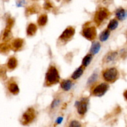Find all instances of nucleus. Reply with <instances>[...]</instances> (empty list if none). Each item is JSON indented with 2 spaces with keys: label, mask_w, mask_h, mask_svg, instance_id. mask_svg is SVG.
Listing matches in <instances>:
<instances>
[{
  "label": "nucleus",
  "mask_w": 127,
  "mask_h": 127,
  "mask_svg": "<svg viewBox=\"0 0 127 127\" xmlns=\"http://www.w3.org/2000/svg\"><path fill=\"white\" fill-rule=\"evenodd\" d=\"M37 30V27L34 24H30L27 28V35L32 36L36 33Z\"/></svg>",
  "instance_id": "15"
},
{
  "label": "nucleus",
  "mask_w": 127,
  "mask_h": 127,
  "mask_svg": "<svg viewBox=\"0 0 127 127\" xmlns=\"http://www.w3.org/2000/svg\"><path fill=\"white\" fill-rule=\"evenodd\" d=\"M98 77H99V74H98L97 72H94V73H93L91 75V76L88 78V81H87V85H91V84L95 83L97 81V80L98 79Z\"/></svg>",
  "instance_id": "17"
},
{
  "label": "nucleus",
  "mask_w": 127,
  "mask_h": 127,
  "mask_svg": "<svg viewBox=\"0 0 127 127\" xmlns=\"http://www.w3.org/2000/svg\"><path fill=\"white\" fill-rule=\"evenodd\" d=\"M48 21V17L47 15H42L38 19V24L39 26H43L47 24Z\"/></svg>",
  "instance_id": "22"
},
{
  "label": "nucleus",
  "mask_w": 127,
  "mask_h": 127,
  "mask_svg": "<svg viewBox=\"0 0 127 127\" xmlns=\"http://www.w3.org/2000/svg\"><path fill=\"white\" fill-rule=\"evenodd\" d=\"M36 117L35 111L33 108H29L23 114L21 118V124L23 125H29L35 120Z\"/></svg>",
  "instance_id": "2"
},
{
  "label": "nucleus",
  "mask_w": 127,
  "mask_h": 127,
  "mask_svg": "<svg viewBox=\"0 0 127 127\" xmlns=\"http://www.w3.org/2000/svg\"><path fill=\"white\" fill-rule=\"evenodd\" d=\"M112 0H104V2L105 3H109V2H111Z\"/></svg>",
  "instance_id": "27"
},
{
  "label": "nucleus",
  "mask_w": 127,
  "mask_h": 127,
  "mask_svg": "<svg viewBox=\"0 0 127 127\" xmlns=\"http://www.w3.org/2000/svg\"><path fill=\"white\" fill-rule=\"evenodd\" d=\"M17 65V61L14 57H11L9 58L7 62V67L10 69H14L16 68Z\"/></svg>",
  "instance_id": "20"
},
{
  "label": "nucleus",
  "mask_w": 127,
  "mask_h": 127,
  "mask_svg": "<svg viewBox=\"0 0 127 127\" xmlns=\"http://www.w3.org/2000/svg\"><path fill=\"white\" fill-rule=\"evenodd\" d=\"M63 117H58V119H57V121H56V123L58 124H61V123L62 122V121H63Z\"/></svg>",
  "instance_id": "25"
},
{
  "label": "nucleus",
  "mask_w": 127,
  "mask_h": 127,
  "mask_svg": "<svg viewBox=\"0 0 127 127\" xmlns=\"http://www.w3.org/2000/svg\"><path fill=\"white\" fill-rule=\"evenodd\" d=\"M68 127H82V125L79 121L74 120L71 122Z\"/></svg>",
  "instance_id": "24"
},
{
  "label": "nucleus",
  "mask_w": 127,
  "mask_h": 127,
  "mask_svg": "<svg viewBox=\"0 0 127 127\" xmlns=\"http://www.w3.org/2000/svg\"><path fill=\"white\" fill-rule=\"evenodd\" d=\"M8 89L10 93H12V94H17L19 92V88L16 83H10L8 86Z\"/></svg>",
  "instance_id": "16"
},
{
  "label": "nucleus",
  "mask_w": 127,
  "mask_h": 127,
  "mask_svg": "<svg viewBox=\"0 0 127 127\" xmlns=\"http://www.w3.org/2000/svg\"><path fill=\"white\" fill-rule=\"evenodd\" d=\"M75 33V30L73 27H68L64 30L60 37V38L63 41H68L71 39Z\"/></svg>",
  "instance_id": "8"
},
{
  "label": "nucleus",
  "mask_w": 127,
  "mask_h": 127,
  "mask_svg": "<svg viewBox=\"0 0 127 127\" xmlns=\"http://www.w3.org/2000/svg\"><path fill=\"white\" fill-rule=\"evenodd\" d=\"M72 87H73V83L69 79L63 80L61 83V88L64 91H69L71 89Z\"/></svg>",
  "instance_id": "12"
},
{
  "label": "nucleus",
  "mask_w": 127,
  "mask_h": 127,
  "mask_svg": "<svg viewBox=\"0 0 127 127\" xmlns=\"http://www.w3.org/2000/svg\"><path fill=\"white\" fill-rule=\"evenodd\" d=\"M119 76V71L116 68L112 67L105 69L103 73V78L108 83H113L118 79Z\"/></svg>",
  "instance_id": "3"
},
{
  "label": "nucleus",
  "mask_w": 127,
  "mask_h": 127,
  "mask_svg": "<svg viewBox=\"0 0 127 127\" xmlns=\"http://www.w3.org/2000/svg\"><path fill=\"white\" fill-rule=\"evenodd\" d=\"M59 73L55 66H51L48 69L45 76L46 82L48 85H52L58 83L60 81Z\"/></svg>",
  "instance_id": "1"
},
{
  "label": "nucleus",
  "mask_w": 127,
  "mask_h": 127,
  "mask_svg": "<svg viewBox=\"0 0 127 127\" xmlns=\"http://www.w3.org/2000/svg\"><path fill=\"white\" fill-rule=\"evenodd\" d=\"M101 48V45L99 42H93L90 48V53L93 55L99 53Z\"/></svg>",
  "instance_id": "9"
},
{
  "label": "nucleus",
  "mask_w": 127,
  "mask_h": 127,
  "mask_svg": "<svg viewBox=\"0 0 127 127\" xmlns=\"http://www.w3.org/2000/svg\"><path fill=\"white\" fill-rule=\"evenodd\" d=\"M119 26V21L117 19H112L109 22V25H108L107 29L109 31H115Z\"/></svg>",
  "instance_id": "19"
},
{
  "label": "nucleus",
  "mask_w": 127,
  "mask_h": 127,
  "mask_svg": "<svg viewBox=\"0 0 127 127\" xmlns=\"http://www.w3.org/2000/svg\"><path fill=\"white\" fill-rule=\"evenodd\" d=\"M82 34L86 39L89 40H93L96 37V29L93 26L87 27L83 29Z\"/></svg>",
  "instance_id": "7"
},
{
  "label": "nucleus",
  "mask_w": 127,
  "mask_h": 127,
  "mask_svg": "<svg viewBox=\"0 0 127 127\" xmlns=\"http://www.w3.org/2000/svg\"><path fill=\"white\" fill-rule=\"evenodd\" d=\"M83 73H84V68L83 66H79L73 72V74L71 75V78L73 80H76L83 75Z\"/></svg>",
  "instance_id": "13"
},
{
  "label": "nucleus",
  "mask_w": 127,
  "mask_h": 127,
  "mask_svg": "<svg viewBox=\"0 0 127 127\" xmlns=\"http://www.w3.org/2000/svg\"><path fill=\"white\" fill-rule=\"evenodd\" d=\"M88 102L89 100L87 98H83L81 100L76 101L75 103V106L77 108L78 113L80 115H84L88 111Z\"/></svg>",
  "instance_id": "4"
},
{
  "label": "nucleus",
  "mask_w": 127,
  "mask_h": 127,
  "mask_svg": "<svg viewBox=\"0 0 127 127\" xmlns=\"http://www.w3.org/2000/svg\"><path fill=\"white\" fill-rule=\"evenodd\" d=\"M116 17L120 21H124L127 18V11L124 8H119L115 11Z\"/></svg>",
  "instance_id": "11"
},
{
  "label": "nucleus",
  "mask_w": 127,
  "mask_h": 127,
  "mask_svg": "<svg viewBox=\"0 0 127 127\" xmlns=\"http://www.w3.org/2000/svg\"><path fill=\"white\" fill-rule=\"evenodd\" d=\"M22 45H23V40L22 39H20V38H17L12 42V48L15 50H17L19 49L22 47Z\"/></svg>",
  "instance_id": "21"
},
{
  "label": "nucleus",
  "mask_w": 127,
  "mask_h": 127,
  "mask_svg": "<svg viewBox=\"0 0 127 127\" xmlns=\"http://www.w3.org/2000/svg\"><path fill=\"white\" fill-rule=\"evenodd\" d=\"M93 55H91V53L86 55L83 58V61H82V65L83 66V67L88 66L90 64L91 61L93 60Z\"/></svg>",
  "instance_id": "18"
},
{
  "label": "nucleus",
  "mask_w": 127,
  "mask_h": 127,
  "mask_svg": "<svg viewBox=\"0 0 127 127\" xmlns=\"http://www.w3.org/2000/svg\"><path fill=\"white\" fill-rule=\"evenodd\" d=\"M24 0H22V1H19V2L17 3V7H21V6H22L24 5Z\"/></svg>",
  "instance_id": "26"
},
{
  "label": "nucleus",
  "mask_w": 127,
  "mask_h": 127,
  "mask_svg": "<svg viewBox=\"0 0 127 127\" xmlns=\"http://www.w3.org/2000/svg\"><path fill=\"white\" fill-rule=\"evenodd\" d=\"M61 103V100L59 99H56L52 101V104H51V108L52 109H55L56 107H57L58 106H59V105Z\"/></svg>",
  "instance_id": "23"
},
{
  "label": "nucleus",
  "mask_w": 127,
  "mask_h": 127,
  "mask_svg": "<svg viewBox=\"0 0 127 127\" xmlns=\"http://www.w3.org/2000/svg\"><path fill=\"white\" fill-rule=\"evenodd\" d=\"M109 12L105 8H101L96 12L94 20L97 24H101L109 16Z\"/></svg>",
  "instance_id": "6"
},
{
  "label": "nucleus",
  "mask_w": 127,
  "mask_h": 127,
  "mask_svg": "<svg viewBox=\"0 0 127 127\" xmlns=\"http://www.w3.org/2000/svg\"><path fill=\"white\" fill-rule=\"evenodd\" d=\"M110 35V31L107 29L104 30V31H102V32L100 33V35H99V40L102 42H106V41L109 39Z\"/></svg>",
  "instance_id": "14"
},
{
  "label": "nucleus",
  "mask_w": 127,
  "mask_h": 127,
  "mask_svg": "<svg viewBox=\"0 0 127 127\" xmlns=\"http://www.w3.org/2000/svg\"><path fill=\"white\" fill-rule=\"evenodd\" d=\"M109 85L107 83H100L94 88L92 93L94 96L102 97L107 92V91L109 90Z\"/></svg>",
  "instance_id": "5"
},
{
  "label": "nucleus",
  "mask_w": 127,
  "mask_h": 127,
  "mask_svg": "<svg viewBox=\"0 0 127 127\" xmlns=\"http://www.w3.org/2000/svg\"><path fill=\"white\" fill-rule=\"evenodd\" d=\"M118 57V53L117 52H111L108 53L104 58V62L105 63H112L116 60Z\"/></svg>",
  "instance_id": "10"
}]
</instances>
